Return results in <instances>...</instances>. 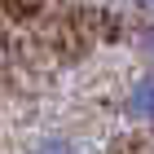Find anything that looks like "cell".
Returning <instances> with one entry per match:
<instances>
[{
  "instance_id": "cell-3",
  "label": "cell",
  "mask_w": 154,
  "mask_h": 154,
  "mask_svg": "<svg viewBox=\"0 0 154 154\" xmlns=\"http://www.w3.org/2000/svg\"><path fill=\"white\" fill-rule=\"evenodd\" d=\"M137 53H141V57H145V66L154 71V22L145 26L141 35H137Z\"/></svg>"
},
{
  "instance_id": "cell-2",
  "label": "cell",
  "mask_w": 154,
  "mask_h": 154,
  "mask_svg": "<svg viewBox=\"0 0 154 154\" xmlns=\"http://www.w3.org/2000/svg\"><path fill=\"white\" fill-rule=\"evenodd\" d=\"M31 154H84V150L71 141V137H44V141L31 145Z\"/></svg>"
},
{
  "instance_id": "cell-1",
  "label": "cell",
  "mask_w": 154,
  "mask_h": 154,
  "mask_svg": "<svg viewBox=\"0 0 154 154\" xmlns=\"http://www.w3.org/2000/svg\"><path fill=\"white\" fill-rule=\"evenodd\" d=\"M123 115L141 128H154V71L137 75V79L123 88Z\"/></svg>"
},
{
  "instance_id": "cell-4",
  "label": "cell",
  "mask_w": 154,
  "mask_h": 154,
  "mask_svg": "<svg viewBox=\"0 0 154 154\" xmlns=\"http://www.w3.org/2000/svg\"><path fill=\"white\" fill-rule=\"evenodd\" d=\"M145 5H150V9H154V0H145Z\"/></svg>"
}]
</instances>
